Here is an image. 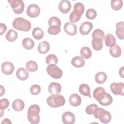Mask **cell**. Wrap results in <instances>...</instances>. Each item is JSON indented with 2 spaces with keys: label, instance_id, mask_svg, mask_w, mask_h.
I'll return each mask as SVG.
<instances>
[{
  "label": "cell",
  "instance_id": "cell-1",
  "mask_svg": "<svg viewBox=\"0 0 124 124\" xmlns=\"http://www.w3.org/2000/svg\"><path fill=\"white\" fill-rule=\"evenodd\" d=\"M40 108L36 104L32 105L29 107L27 117L30 123L37 124L40 122Z\"/></svg>",
  "mask_w": 124,
  "mask_h": 124
},
{
  "label": "cell",
  "instance_id": "cell-2",
  "mask_svg": "<svg viewBox=\"0 0 124 124\" xmlns=\"http://www.w3.org/2000/svg\"><path fill=\"white\" fill-rule=\"evenodd\" d=\"M84 6L81 2H77L75 4L73 11L71 13L69 16V20L72 23H74L79 21L81 15L84 12Z\"/></svg>",
  "mask_w": 124,
  "mask_h": 124
},
{
  "label": "cell",
  "instance_id": "cell-3",
  "mask_svg": "<svg viewBox=\"0 0 124 124\" xmlns=\"http://www.w3.org/2000/svg\"><path fill=\"white\" fill-rule=\"evenodd\" d=\"M12 25L15 29L25 32L29 31L31 27V22L23 17H17L15 19Z\"/></svg>",
  "mask_w": 124,
  "mask_h": 124
},
{
  "label": "cell",
  "instance_id": "cell-4",
  "mask_svg": "<svg viewBox=\"0 0 124 124\" xmlns=\"http://www.w3.org/2000/svg\"><path fill=\"white\" fill-rule=\"evenodd\" d=\"M49 106L52 108H58L64 105L65 100L63 96L60 94H52L46 100Z\"/></svg>",
  "mask_w": 124,
  "mask_h": 124
},
{
  "label": "cell",
  "instance_id": "cell-5",
  "mask_svg": "<svg viewBox=\"0 0 124 124\" xmlns=\"http://www.w3.org/2000/svg\"><path fill=\"white\" fill-rule=\"evenodd\" d=\"M93 114L95 118L98 119L99 121L103 124L109 123L111 119L110 113L101 108H98Z\"/></svg>",
  "mask_w": 124,
  "mask_h": 124
},
{
  "label": "cell",
  "instance_id": "cell-6",
  "mask_svg": "<svg viewBox=\"0 0 124 124\" xmlns=\"http://www.w3.org/2000/svg\"><path fill=\"white\" fill-rule=\"evenodd\" d=\"M47 74L55 79L60 78L62 75V70L56 64H50L46 68Z\"/></svg>",
  "mask_w": 124,
  "mask_h": 124
},
{
  "label": "cell",
  "instance_id": "cell-7",
  "mask_svg": "<svg viewBox=\"0 0 124 124\" xmlns=\"http://www.w3.org/2000/svg\"><path fill=\"white\" fill-rule=\"evenodd\" d=\"M8 2L10 4L15 13L19 14H21L24 11L25 4L22 0H8Z\"/></svg>",
  "mask_w": 124,
  "mask_h": 124
},
{
  "label": "cell",
  "instance_id": "cell-8",
  "mask_svg": "<svg viewBox=\"0 0 124 124\" xmlns=\"http://www.w3.org/2000/svg\"><path fill=\"white\" fill-rule=\"evenodd\" d=\"M111 92L115 95H124V83L123 82H113L110 85Z\"/></svg>",
  "mask_w": 124,
  "mask_h": 124
},
{
  "label": "cell",
  "instance_id": "cell-9",
  "mask_svg": "<svg viewBox=\"0 0 124 124\" xmlns=\"http://www.w3.org/2000/svg\"><path fill=\"white\" fill-rule=\"evenodd\" d=\"M40 13L39 6L36 4H31L29 5L27 9V14L31 17L35 18L38 16Z\"/></svg>",
  "mask_w": 124,
  "mask_h": 124
},
{
  "label": "cell",
  "instance_id": "cell-10",
  "mask_svg": "<svg viewBox=\"0 0 124 124\" xmlns=\"http://www.w3.org/2000/svg\"><path fill=\"white\" fill-rule=\"evenodd\" d=\"M1 70L3 74L6 75H10L12 74L15 69L14 64L10 62H5L1 64Z\"/></svg>",
  "mask_w": 124,
  "mask_h": 124
},
{
  "label": "cell",
  "instance_id": "cell-11",
  "mask_svg": "<svg viewBox=\"0 0 124 124\" xmlns=\"http://www.w3.org/2000/svg\"><path fill=\"white\" fill-rule=\"evenodd\" d=\"M64 31L69 35H75L77 32V26L70 22H66L64 25Z\"/></svg>",
  "mask_w": 124,
  "mask_h": 124
},
{
  "label": "cell",
  "instance_id": "cell-12",
  "mask_svg": "<svg viewBox=\"0 0 124 124\" xmlns=\"http://www.w3.org/2000/svg\"><path fill=\"white\" fill-rule=\"evenodd\" d=\"M62 121L65 124H73L75 122L74 114L70 111L64 112L62 116Z\"/></svg>",
  "mask_w": 124,
  "mask_h": 124
},
{
  "label": "cell",
  "instance_id": "cell-13",
  "mask_svg": "<svg viewBox=\"0 0 124 124\" xmlns=\"http://www.w3.org/2000/svg\"><path fill=\"white\" fill-rule=\"evenodd\" d=\"M93 24L89 21L83 22L79 27V32L82 35H87L93 28Z\"/></svg>",
  "mask_w": 124,
  "mask_h": 124
},
{
  "label": "cell",
  "instance_id": "cell-14",
  "mask_svg": "<svg viewBox=\"0 0 124 124\" xmlns=\"http://www.w3.org/2000/svg\"><path fill=\"white\" fill-rule=\"evenodd\" d=\"M71 8V3L67 0H62L59 4V9L62 13H67Z\"/></svg>",
  "mask_w": 124,
  "mask_h": 124
},
{
  "label": "cell",
  "instance_id": "cell-15",
  "mask_svg": "<svg viewBox=\"0 0 124 124\" xmlns=\"http://www.w3.org/2000/svg\"><path fill=\"white\" fill-rule=\"evenodd\" d=\"M106 94V92L105 89L102 87H98L96 88L93 92V96L94 98L97 101H98V102L102 99L105 96Z\"/></svg>",
  "mask_w": 124,
  "mask_h": 124
},
{
  "label": "cell",
  "instance_id": "cell-16",
  "mask_svg": "<svg viewBox=\"0 0 124 124\" xmlns=\"http://www.w3.org/2000/svg\"><path fill=\"white\" fill-rule=\"evenodd\" d=\"M61 89L60 84L57 82H51L48 86V91L51 94H59Z\"/></svg>",
  "mask_w": 124,
  "mask_h": 124
},
{
  "label": "cell",
  "instance_id": "cell-17",
  "mask_svg": "<svg viewBox=\"0 0 124 124\" xmlns=\"http://www.w3.org/2000/svg\"><path fill=\"white\" fill-rule=\"evenodd\" d=\"M92 45L93 48L97 51L100 50L103 46V40L98 37H92Z\"/></svg>",
  "mask_w": 124,
  "mask_h": 124
},
{
  "label": "cell",
  "instance_id": "cell-18",
  "mask_svg": "<svg viewBox=\"0 0 124 124\" xmlns=\"http://www.w3.org/2000/svg\"><path fill=\"white\" fill-rule=\"evenodd\" d=\"M81 101L80 96L77 93L72 94L69 97V102L70 104L74 107L79 106L81 103Z\"/></svg>",
  "mask_w": 124,
  "mask_h": 124
},
{
  "label": "cell",
  "instance_id": "cell-19",
  "mask_svg": "<svg viewBox=\"0 0 124 124\" xmlns=\"http://www.w3.org/2000/svg\"><path fill=\"white\" fill-rule=\"evenodd\" d=\"M116 29L115 31L116 34L120 40H123L124 38V23L123 21L118 22L116 25Z\"/></svg>",
  "mask_w": 124,
  "mask_h": 124
},
{
  "label": "cell",
  "instance_id": "cell-20",
  "mask_svg": "<svg viewBox=\"0 0 124 124\" xmlns=\"http://www.w3.org/2000/svg\"><path fill=\"white\" fill-rule=\"evenodd\" d=\"M17 78L20 80H25L29 77V73L28 70L24 67L19 68L16 72Z\"/></svg>",
  "mask_w": 124,
  "mask_h": 124
},
{
  "label": "cell",
  "instance_id": "cell-21",
  "mask_svg": "<svg viewBox=\"0 0 124 124\" xmlns=\"http://www.w3.org/2000/svg\"><path fill=\"white\" fill-rule=\"evenodd\" d=\"M38 51L41 54H45L50 49V45L48 42L43 41L39 43L38 45Z\"/></svg>",
  "mask_w": 124,
  "mask_h": 124
},
{
  "label": "cell",
  "instance_id": "cell-22",
  "mask_svg": "<svg viewBox=\"0 0 124 124\" xmlns=\"http://www.w3.org/2000/svg\"><path fill=\"white\" fill-rule=\"evenodd\" d=\"M25 107L24 102L20 99H16L12 103V108L16 111H22Z\"/></svg>",
  "mask_w": 124,
  "mask_h": 124
},
{
  "label": "cell",
  "instance_id": "cell-23",
  "mask_svg": "<svg viewBox=\"0 0 124 124\" xmlns=\"http://www.w3.org/2000/svg\"><path fill=\"white\" fill-rule=\"evenodd\" d=\"M71 63L74 67L80 68L84 66L85 64V61L82 57L78 56L74 57L72 59Z\"/></svg>",
  "mask_w": 124,
  "mask_h": 124
},
{
  "label": "cell",
  "instance_id": "cell-24",
  "mask_svg": "<svg viewBox=\"0 0 124 124\" xmlns=\"http://www.w3.org/2000/svg\"><path fill=\"white\" fill-rule=\"evenodd\" d=\"M109 53L111 56L114 58L119 57L122 53V50L120 46L118 45H115L114 46L110 47L109 48Z\"/></svg>",
  "mask_w": 124,
  "mask_h": 124
},
{
  "label": "cell",
  "instance_id": "cell-25",
  "mask_svg": "<svg viewBox=\"0 0 124 124\" xmlns=\"http://www.w3.org/2000/svg\"><path fill=\"white\" fill-rule=\"evenodd\" d=\"M22 45L25 49L27 50H30L32 49L34 47V42L32 39L26 37L23 39L22 41Z\"/></svg>",
  "mask_w": 124,
  "mask_h": 124
},
{
  "label": "cell",
  "instance_id": "cell-26",
  "mask_svg": "<svg viewBox=\"0 0 124 124\" xmlns=\"http://www.w3.org/2000/svg\"><path fill=\"white\" fill-rule=\"evenodd\" d=\"M18 33L14 29H10L6 34V40L9 42H14L17 38Z\"/></svg>",
  "mask_w": 124,
  "mask_h": 124
},
{
  "label": "cell",
  "instance_id": "cell-27",
  "mask_svg": "<svg viewBox=\"0 0 124 124\" xmlns=\"http://www.w3.org/2000/svg\"><path fill=\"white\" fill-rule=\"evenodd\" d=\"M116 39L115 37L110 33L106 34L105 38V43L107 46L112 47L115 45Z\"/></svg>",
  "mask_w": 124,
  "mask_h": 124
},
{
  "label": "cell",
  "instance_id": "cell-28",
  "mask_svg": "<svg viewBox=\"0 0 124 124\" xmlns=\"http://www.w3.org/2000/svg\"><path fill=\"white\" fill-rule=\"evenodd\" d=\"M79 91L83 95L91 97L90 95V88L89 85H88L87 84H81L79 87Z\"/></svg>",
  "mask_w": 124,
  "mask_h": 124
},
{
  "label": "cell",
  "instance_id": "cell-29",
  "mask_svg": "<svg viewBox=\"0 0 124 124\" xmlns=\"http://www.w3.org/2000/svg\"><path fill=\"white\" fill-rule=\"evenodd\" d=\"M112 101L113 98L111 95L109 93H106L105 96L98 103L102 106H107L110 105L112 103Z\"/></svg>",
  "mask_w": 124,
  "mask_h": 124
},
{
  "label": "cell",
  "instance_id": "cell-30",
  "mask_svg": "<svg viewBox=\"0 0 124 124\" xmlns=\"http://www.w3.org/2000/svg\"><path fill=\"white\" fill-rule=\"evenodd\" d=\"M107 78L106 74L103 72H99L95 76V80L98 84L104 83Z\"/></svg>",
  "mask_w": 124,
  "mask_h": 124
},
{
  "label": "cell",
  "instance_id": "cell-31",
  "mask_svg": "<svg viewBox=\"0 0 124 124\" xmlns=\"http://www.w3.org/2000/svg\"><path fill=\"white\" fill-rule=\"evenodd\" d=\"M80 55L83 59H88L92 56L91 49L87 46H83L80 49Z\"/></svg>",
  "mask_w": 124,
  "mask_h": 124
},
{
  "label": "cell",
  "instance_id": "cell-32",
  "mask_svg": "<svg viewBox=\"0 0 124 124\" xmlns=\"http://www.w3.org/2000/svg\"><path fill=\"white\" fill-rule=\"evenodd\" d=\"M33 37L36 40H40L44 36V31L40 28H35L33 29L32 32Z\"/></svg>",
  "mask_w": 124,
  "mask_h": 124
},
{
  "label": "cell",
  "instance_id": "cell-33",
  "mask_svg": "<svg viewBox=\"0 0 124 124\" xmlns=\"http://www.w3.org/2000/svg\"><path fill=\"white\" fill-rule=\"evenodd\" d=\"M26 69L31 72L36 71L38 69L37 63L34 61H29L26 63Z\"/></svg>",
  "mask_w": 124,
  "mask_h": 124
},
{
  "label": "cell",
  "instance_id": "cell-34",
  "mask_svg": "<svg viewBox=\"0 0 124 124\" xmlns=\"http://www.w3.org/2000/svg\"><path fill=\"white\" fill-rule=\"evenodd\" d=\"M123 2L122 0H112L110 2L111 8L115 10L118 11L121 9Z\"/></svg>",
  "mask_w": 124,
  "mask_h": 124
},
{
  "label": "cell",
  "instance_id": "cell-35",
  "mask_svg": "<svg viewBox=\"0 0 124 124\" xmlns=\"http://www.w3.org/2000/svg\"><path fill=\"white\" fill-rule=\"evenodd\" d=\"M46 62L48 64H57L58 62L57 57L54 54H50L48 55L46 58Z\"/></svg>",
  "mask_w": 124,
  "mask_h": 124
},
{
  "label": "cell",
  "instance_id": "cell-36",
  "mask_svg": "<svg viewBox=\"0 0 124 124\" xmlns=\"http://www.w3.org/2000/svg\"><path fill=\"white\" fill-rule=\"evenodd\" d=\"M48 25L49 26H61V21L58 17L56 16H52L49 19Z\"/></svg>",
  "mask_w": 124,
  "mask_h": 124
},
{
  "label": "cell",
  "instance_id": "cell-37",
  "mask_svg": "<svg viewBox=\"0 0 124 124\" xmlns=\"http://www.w3.org/2000/svg\"><path fill=\"white\" fill-rule=\"evenodd\" d=\"M97 16V13L95 10L93 8L88 9L86 13V17L90 20H92L94 19Z\"/></svg>",
  "mask_w": 124,
  "mask_h": 124
},
{
  "label": "cell",
  "instance_id": "cell-38",
  "mask_svg": "<svg viewBox=\"0 0 124 124\" xmlns=\"http://www.w3.org/2000/svg\"><path fill=\"white\" fill-rule=\"evenodd\" d=\"M48 32L50 35H56L60 32L61 28L60 26H49L47 30Z\"/></svg>",
  "mask_w": 124,
  "mask_h": 124
},
{
  "label": "cell",
  "instance_id": "cell-39",
  "mask_svg": "<svg viewBox=\"0 0 124 124\" xmlns=\"http://www.w3.org/2000/svg\"><path fill=\"white\" fill-rule=\"evenodd\" d=\"M92 37H98L102 38L103 40L105 39V38L104 31L102 30L99 29H97L94 30V31L92 33Z\"/></svg>",
  "mask_w": 124,
  "mask_h": 124
},
{
  "label": "cell",
  "instance_id": "cell-40",
  "mask_svg": "<svg viewBox=\"0 0 124 124\" xmlns=\"http://www.w3.org/2000/svg\"><path fill=\"white\" fill-rule=\"evenodd\" d=\"M41 89L40 86L37 84H34L30 88V93L34 95L38 94L41 92Z\"/></svg>",
  "mask_w": 124,
  "mask_h": 124
},
{
  "label": "cell",
  "instance_id": "cell-41",
  "mask_svg": "<svg viewBox=\"0 0 124 124\" xmlns=\"http://www.w3.org/2000/svg\"><path fill=\"white\" fill-rule=\"evenodd\" d=\"M97 108H98V106L96 104H90L86 107V112L88 114H93Z\"/></svg>",
  "mask_w": 124,
  "mask_h": 124
},
{
  "label": "cell",
  "instance_id": "cell-42",
  "mask_svg": "<svg viewBox=\"0 0 124 124\" xmlns=\"http://www.w3.org/2000/svg\"><path fill=\"white\" fill-rule=\"evenodd\" d=\"M9 105V101L6 98L1 99L0 101V110H3L7 107H8Z\"/></svg>",
  "mask_w": 124,
  "mask_h": 124
},
{
  "label": "cell",
  "instance_id": "cell-43",
  "mask_svg": "<svg viewBox=\"0 0 124 124\" xmlns=\"http://www.w3.org/2000/svg\"><path fill=\"white\" fill-rule=\"evenodd\" d=\"M7 27L4 24L0 23V35H2L6 31Z\"/></svg>",
  "mask_w": 124,
  "mask_h": 124
},
{
  "label": "cell",
  "instance_id": "cell-44",
  "mask_svg": "<svg viewBox=\"0 0 124 124\" xmlns=\"http://www.w3.org/2000/svg\"><path fill=\"white\" fill-rule=\"evenodd\" d=\"M12 124V122L10 121V120L7 118H5L3 120V121L1 122V124Z\"/></svg>",
  "mask_w": 124,
  "mask_h": 124
},
{
  "label": "cell",
  "instance_id": "cell-45",
  "mask_svg": "<svg viewBox=\"0 0 124 124\" xmlns=\"http://www.w3.org/2000/svg\"><path fill=\"white\" fill-rule=\"evenodd\" d=\"M124 67H122L120 69V70H119V75L122 78H124Z\"/></svg>",
  "mask_w": 124,
  "mask_h": 124
},
{
  "label": "cell",
  "instance_id": "cell-46",
  "mask_svg": "<svg viewBox=\"0 0 124 124\" xmlns=\"http://www.w3.org/2000/svg\"><path fill=\"white\" fill-rule=\"evenodd\" d=\"M0 87H1V89H0V95L2 96L3 94H4L5 93V89L3 87V86L2 85H0Z\"/></svg>",
  "mask_w": 124,
  "mask_h": 124
}]
</instances>
